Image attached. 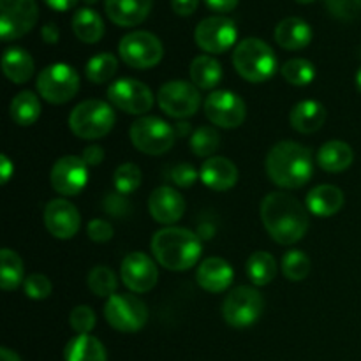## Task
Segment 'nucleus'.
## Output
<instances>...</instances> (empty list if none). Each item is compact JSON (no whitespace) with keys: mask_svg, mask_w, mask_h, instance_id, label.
I'll use <instances>...</instances> for the list:
<instances>
[{"mask_svg":"<svg viewBox=\"0 0 361 361\" xmlns=\"http://www.w3.org/2000/svg\"><path fill=\"white\" fill-rule=\"evenodd\" d=\"M104 317L108 324L122 334L140 331L148 321V309L134 295H113L104 305Z\"/></svg>","mask_w":361,"mask_h":361,"instance_id":"9d476101","label":"nucleus"},{"mask_svg":"<svg viewBox=\"0 0 361 361\" xmlns=\"http://www.w3.org/2000/svg\"><path fill=\"white\" fill-rule=\"evenodd\" d=\"M235 271L222 257H208L197 267L196 281L208 293H222L233 284Z\"/></svg>","mask_w":361,"mask_h":361,"instance_id":"412c9836","label":"nucleus"},{"mask_svg":"<svg viewBox=\"0 0 361 361\" xmlns=\"http://www.w3.org/2000/svg\"><path fill=\"white\" fill-rule=\"evenodd\" d=\"M115 120V111L108 102L88 99L71 111L69 129L81 140H99L111 133Z\"/></svg>","mask_w":361,"mask_h":361,"instance_id":"39448f33","label":"nucleus"},{"mask_svg":"<svg viewBox=\"0 0 361 361\" xmlns=\"http://www.w3.org/2000/svg\"><path fill=\"white\" fill-rule=\"evenodd\" d=\"M34 59L30 53L23 48H9L2 55V69L7 80L13 81L14 85H23L34 74Z\"/></svg>","mask_w":361,"mask_h":361,"instance_id":"bb28decb","label":"nucleus"},{"mask_svg":"<svg viewBox=\"0 0 361 361\" xmlns=\"http://www.w3.org/2000/svg\"><path fill=\"white\" fill-rule=\"evenodd\" d=\"M355 161V152L341 140L326 141L317 152V164L328 173H342Z\"/></svg>","mask_w":361,"mask_h":361,"instance_id":"a878e982","label":"nucleus"},{"mask_svg":"<svg viewBox=\"0 0 361 361\" xmlns=\"http://www.w3.org/2000/svg\"><path fill=\"white\" fill-rule=\"evenodd\" d=\"M289 122L293 129L302 134L317 133L326 122V108L317 101H302L293 106Z\"/></svg>","mask_w":361,"mask_h":361,"instance_id":"393cba45","label":"nucleus"},{"mask_svg":"<svg viewBox=\"0 0 361 361\" xmlns=\"http://www.w3.org/2000/svg\"><path fill=\"white\" fill-rule=\"evenodd\" d=\"M66 361H108V355L99 338L92 335H76L63 349Z\"/></svg>","mask_w":361,"mask_h":361,"instance_id":"cd10ccee","label":"nucleus"},{"mask_svg":"<svg viewBox=\"0 0 361 361\" xmlns=\"http://www.w3.org/2000/svg\"><path fill=\"white\" fill-rule=\"evenodd\" d=\"M154 0H104L106 14L118 27H136L150 14Z\"/></svg>","mask_w":361,"mask_h":361,"instance_id":"4be33fe9","label":"nucleus"},{"mask_svg":"<svg viewBox=\"0 0 361 361\" xmlns=\"http://www.w3.org/2000/svg\"><path fill=\"white\" fill-rule=\"evenodd\" d=\"M44 4L48 7H51L53 11H60V13H63V11L73 9V7L78 4V0H44Z\"/></svg>","mask_w":361,"mask_h":361,"instance_id":"603ef678","label":"nucleus"},{"mask_svg":"<svg viewBox=\"0 0 361 361\" xmlns=\"http://www.w3.org/2000/svg\"><path fill=\"white\" fill-rule=\"evenodd\" d=\"M190 80L197 88L212 90L222 80V66L217 59L210 55H200L190 63Z\"/></svg>","mask_w":361,"mask_h":361,"instance_id":"c756f323","label":"nucleus"},{"mask_svg":"<svg viewBox=\"0 0 361 361\" xmlns=\"http://www.w3.org/2000/svg\"><path fill=\"white\" fill-rule=\"evenodd\" d=\"M116 69H118V60H116V56L104 51L88 60L85 74H87L88 81H92L95 85H101L111 80L116 74Z\"/></svg>","mask_w":361,"mask_h":361,"instance_id":"72a5a7b5","label":"nucleus"},{"mask_svg":"<svg viewBox=\"0 0 361 361\" xmlns=\"http://www.w3.org/2000/svg\"><path fill=\"white\" fill-rule=\"evenodd\" d=\"M344 192L338 187L330 185V183H323L317 185L307 194L305 207L316 217H331V215L338 214L344 207Z\"/></svg>","mask_w":361,"mask_h":361,"instance_id":"5701e85b","label":"nucleus"},{"mask_svg":"<svg viewBox=\"0 0 361 361\" xmlns=\"http://www.w3.org/2000/svg\"><path fill=\"white\" fill-rule=\"evenodd\" d=\"M97 0H85V4H88V6H92V4H95Z\"/></svg>","mask_w":361,"mask_h":361,"instance_id":"4d7b16f0","label":"nucleus"},{"mask_svg":"<svg viewBox=\"0 0 361 361\" xmlns=\"http://www.w3.org/2000/svg\"><path fill=\"white\" fill-rule=\"evenodd\" d=\"M141 169L137 168L133 162H126V164H120L115 169V175H113V182H115L116 190L120 194H130L141 185Z\"/></svg>","mask_w":361,"mask_h":361,"instance_id":"58836bf2","label":"nucleus"},{"mask_svg":"<svg viewBox=\"0 0 361 361\" xmlns=\"http://www.w3.org/2000/svg\"><path fill=\"white\" fill-rule=\"evenodd\" d=\"M73 32L81 42L87 44H95L104 35V21L101 14L95 13L90 7L76 11L73 16Z\"/></svg>","mask_w":361,"mask_h":361,"instance_id":"c85d7f7f","label":"nucleus"},{"mask_svg":"<svg viewBox=\"0 0 361 361\" xmlns=\"http://www.w3.org/2000/svg\"><path fill=\"white\" fill-rule=\"evenodd\" d=\"M169 178H171V182L175 183L176 187L187 189V187H192L194 182H196L197 171L192 164L183 162V164H176L175 168L169 171Z\"/></svg>","mask_w":361,"mask_h":361,"instance_id":"37998d69","label":"nucleus"},{"mask_svg":"<svg viewBox=\"0 0 361 361\" xmlns=\"http://www.w3.org/2000/svg\"><path fill=\"white\" fill-rule=\"evenodd\" d=\"M238 2L240 0H204V4L217 13H229L238 6Z\"/></svg>","mask_w":361,"mask_h":361,"instance_id":"09e8293b","label":"nucleus"},{"mask_svg":"<svg viewBox=\"0 0 361 361\" xmlns=\"http://www.w3.org/2000/svg\"><path fill=\"white\" fill-rule=\"evenodd\" d=\"M296 2H300V4H310V2H316V0H296Z\"/></svg>","mask_w":361,"mask_h":361,"instance_id":"6e6d98bb","label":"nucleus"},{"mask_svg":"<svg viewBox=\"0 0 361 361\" xmlns=\"http://www.w3.org/2000/svg\"><path fill=\"white\" fill-rule=\"evenodd\" d=\"M267 175L282 189H300L307 185L314 175V162L310 148L296 141H279L268 152L264 161Z\"/></svg>","mask_w":361,"mask_h":361,"instance_id":"f03ea898","label":"nucleus"},{"mask_svg":"<svg viewBox=\"0 0 361 361\" xmlns=\"http://www.w3.org/2000/svg\"><path fill=\"white\" fill-rule=\"evenodd\" d=\"M126 194H109L104 201V210L108 212L109 215H116V217H122L129 212V201L126 200Z\"/></svg>","mask_w":361,"mask_h":361,"instance_id":"a18cd8bd","label":"nucleus"},{"mask_svg":"<svg viewBox=\"0 0 361 361\" xmlns=\"http://www.w3.org/2000/svg\"><path fill=\"white\" fill-rule=\"evenodd\" d=\"M219 145H221V136L214 127H200L190 136V148L197 157H214L212 154L217 152Z\"/></svg>","mask_w":361,"mask_h":361,"instance_id":"4c0bfd02","label":"nucleus"},{"mask_svg":"<svg viewBox=\"0 0 361 361\" xmlns=\"http://www.w3.org/2000/svg\"><path fill=\"white\" fill-rule=\"evenodd\" d=\"M120 59L133 69L147 71L157 66L164 56V48L157 35L136 30L123 35L118 44Z\"/></svg>","mask_w":361,"mask_h":361,"instance_id":"6e6552de","label":"nucleus"},{"mask_svg":"<svg viewBox=\"0 0 361 361\" xmlns=\"http://www.w3.org/2000/svg\"><path fill=\"white\" fill-rule=\"evenodd\" d=\"M150 249L161 267L171 271L190 270L203 252L201 238L185 228L168 226L152 236Z\"/></svg>","mask_w":361,"mask_h":361,"instance_id":"7ed1b4c3","label":"nucleus"},{"mask_svg":"<svg viewBox=\"0 0 361 361\" xmlns=\"http://www.w3.org/2000/svg\"><path fill=\"white\" fill-rule=\"evenodd\" d=\"M9 115L13 122L20 127H28L35 123L41 116V101L30 90L20 92L14 95L9 104Z\"/></svg>","mask_w":361,"mask_h":361,"instance_id":"7c9ffc66","label":"nucleus"},{"mask_svg":"<svg viewBox=\"0 0 361 361\" xmlns=\"http://www.w3.org/2000/svg\"><path fill=\"white\" fill-rule=\"evenodd\" d=\"M23 291L30 300H46L51 295L53 286L46 275L32 274L28 277H25Z\"/></svg>","mask_w":361,"mask_h":361,"instance_id":"a19ab883","label":"nucleus"},{"mask_svg":"<svg viewBox=\"0 0 361 361\" xmlns=\"http://www.w3.org/2000/svg\"><path fill=\"white\" fill-rule=\"evenodd\" d=\"M264 300L257 289L240 286L226 296L222 303V317L233 328H249L259 321Z\"/></svg>","mask_w":361,"mask_h":361,"instance_id":"0eeeda50","label":"nucleus"},{"mask_svg":"<svg viewBox=\"0 0 361 361\" xmlns=\"http://www.w3.org/2000/svg\"><path fill=\"white\" fill-rule=\"evenodd\" d=\"M236 73L249 83H264L277 73V55L270 44L257 37H247L233 53Z\"/></svg>","mask_w":361,"mask_h":361,"instance_id":"20e7f679","label":"nucleus"},{"mask_svg":"<svg viewBox=\"0 0 361 361\" xmlns=\"http://www.w3.org/2000/svg\"><path fill=\"white\" fill-rule=\"evenodd\" d=\"M157 102L162 111L171 118H189L200 109L201 95L194 83L173 80L159 88Z\"/></svg>","mask_w":361,"mask_h":361,"instance_id":"f8f14e48","label":"nucleus"},{"mask_svg":"<svg viewBox=\"0 0 361 361\" xmlns=\"http://www.w3.org/2000/svg\"><path fill=\"white\" fill-rule=\"evenodd\" d=\"M39 7L35 0H0V39L4 42L23 37L35 27Z\"/></svg>","mask_w":361,"mask_h":361,"instance_id":"9b49d317","label":"nucleus"},{"mask_svg":"<svg viewBox=\"0 0 361 361\" xmlns=\"http://www.w3.org/2000/svg\"><path fill=\"white\" fill-rule=\"evenodd\" d=\"M245 271L254 286H268L277 277V261L271 254L257 250L247 259Z\"/></svg>","mask_w":361,"mask_h":361,"instance_id":"2f4dec72","label":"nucleus"},{"mask_svg":"<svg viewBox=\"0 0 361 361\" xmlns=\"http://www.w3.org/2000/svg\"><path fill=\"white\" fill-rule=\"evenodd\" d=\"M0 358H2V361H21L20 356H18L16 353L11 351V349H7V348L0 349Z\"/></svg>","mask_w":361,"mask_h":361,"instance_id":"864d4df0","label":"nucleus"},{"mask_svg":"<svg viewBox=\"0 0 361 361\" xmlns=\"http://www.w3.org/2000/svg\"><path fill=\"white\" fill-rule=\"evenodd\" d=\"M108 99L115 108L129 115H145L154 106L150 88L134 78H122L109 85Z\"/></svg>","mask_w":361,"mask_h":361,"instance_id":"4468645a","label":"nucleus"},{"mask_svg":"<svg viewBox=\"0 0 361 361\" xmlns=\"http://www.w3.org/2000/svg\"><path fill=\"white\" fill-rule=\"evenodd\" d=\"M41 37L42 41L48 42V44H56L60 39V32L56 28L55 23H46L41 30Z\"/></svg>","mask_w":361,"mask_h":361,"instance_id":"8fccbe9b","label":"nucleus"},{"mask_svg":"<svg viewBox=\"0 0 361 361\" xmlns=\"http://www.w3.org/2000/svg\"><path fill=\"white\" fill-rule=\"evenodd\" d=\"M25 282L23 261L18 252L11 249H2L0 252V288L4 291H13Z\"/></svg>","mask_w":361,"mask_h":361,"instance_id":"473e14b6","label":"nucleus"},{"mask_svg":"<svg viewBox=\"0 0 361 361\" xmlns=\"http://www.w3.org/2000/svg\"><path fill=\"white\" fill-rule=\"evenodd\" d=\"M238 37V28L231 18L210 16L200 21L194 30V41L203 51L210 55L226 53L233 48Z\"/></svg>","mask_w":361,"mask_h":361,"instance_id":"ddd939ff","label":"nucleus"},{"mask_svg":"<svg viewBox=\"0 0 361 361\" xmlns=\"http://www.w3.org/2000/svg\"><path fill=\"white\" fill-rule=\"evenodd\" d=\"M49 182L62 196H78L87 187L88 166L78 155H66L55 162Z\"/></svg>","mask_w":361,"mask_h":361,"instance_id":"dca6fc26","label":"nucleus"},{"mask_svg":"<svg viewBox=\"0 0 361 361\" xmlns=\"http://www.w3.org/2000/svg\"><path fill=\"white\" fill-rule=\"evenodd\" d=\"M261 221L281 245L300 242L309 231V210L288 192H270L261 203Z\"/></svg>","mask_w":361,"mask_h":361,"instance_id":"f257e3e1","label":"nucleus"},{"mask_svg":"<svg viewBox=\"0 0 361 361\" xmlns=\"http://www.w3.org/2000/svg\"><path fill=\"white\" fill-rule=\"evenodd\" d=\"M81 159H83L88 168H94V166H99L104 161V150L99 145H90V147H87L83 150Z\"/></svg>","mask_w":361,"mask_h":361,"instance_id":"49530a36","label":"nucleus"},{"mask_svg":"<svg viewBox=\"0 0 361 361\" xmlns=\"http://www.w3.org/2000/svg\"><path fill=\"white\" fill-rule=\"evenodd\" d=\"M356 87H358V90L361 92V67L358 69V73H356Z\"/></svg>","mask_w":361,"mask_h":361,"instance_id":"5fc2aeb1","label":"nucleus"},{"mask_svg":"<svg viewBox=\"0 0 361 361\" xmlns=\"http://www.w3.org/2000/svg\"><path fill=\"white\" fill-rule=\"evenodd\" d=\"M200 0H171V9L178 16H190L197 9Z\"/></svg>","mask_w":361,"mask_h":361,"instance_id":"de8ad7c7","label":"nucleus"},{"mask_svg":"<svg viewBox=\"0 0 361 361\" xmlns=\"http://www.w3.org/2000/svg\"><path fill=\"white\" fill-rule=\"evenodd\" d=\"M328 11L335 18L344 21H351L361 14V0H324Z\"/></svg>","mask_w":361,"mask_h":361,"instance_id":"79ce46f5","label":"nucleus"},{"mask_svg":"<svg viewBox=\"0 0 361 361\" xmlns=\"http://www.w3.org/2000/svg\"><path fill=\"white\" fill-rule=\"evenodd\" d=\"M39 95L49 104H66L80 90V74L67 63H51L39 73L35 81Z\"/></svg>","mask_w":361,"mask_h":361,"instance_id":"423d86ee","label":"nucleus"},{"mask_svg":"<svg viewBox=\"0 0 361 361\" xmlns=\"http://www.w3.org/2000/svg\"><path fill=\"white\" fill-rule=\"evenodd\" d=\"M88 288L99 298H109V296H113L116 288H118L115 271L111 268L104 267V264L92 268V271L88 274Z\"/></svg>","mask_w":361,"mask_h":361,"instance_id":"e433bc0d","label":"nucleus"},{"mask_svg":"<svg viewBox=\"0 0 361 361\" xmlns=\"http://www.w3.org/2000/svg\"><path fill=\"white\" fill-rule=\"evenodd\" d=\"M204 115L214 126L222 129H236L247 115L245 102L231 90H215L204 101Z\"/></svg>","mask_w":361,"mask_h":361,"instance_id":"2eb2a0df","label":"nucleus"},{"mask_svg":"<svg viewBox=\"0 0 361 361\" xmlns=\"http://www.w3.org/2000/svg\"><path fill=\"white\" fill-rule=\"evenodd\" d=\"M69 324L78 335H90L95 328V312L88 305H78L71 310Z\"/></svg>","mask_w":361,"mask_h":361,"instance_id":"ea45409f","label":"nucleus"},{"mask_svg":"<svg viewBox=\"0 0 361 361\" xmlns=\"http://www.w3.org/2000/svg\"><path fill=\"white\" fill-rule=\"evenodd\" d=\"M130 141L147 155H162L175 145L176 130L157 116H141L130 126Z\"/></svg>","mask_w":361,"mask_h":361,"instance_id":"1a4fd4ad","label":"nucleus"},{"mask_svg":"<svg viewBox=\"0 0 361 361\" xmlns=\"http://www.w3.org/2000/svg\"><path fill=\"white\" fill-rule=\"evenodd\" d=\"M44 226L55 238L71 240L81 228V215L69 200L56 197L44 208Z\"/></svg>","mask_w":361,"mask_h":361,"instance_id":"a211bd4d","label":"nucleus"},{"mask_svg":"<svg viewBox=\"0 0 361 361\" xmlns=\"http://www.w3.org/2000/svg\"><path fill=\"white\" fill-rule=\"evenodd\" d=\"M275 41L289 51L303 49L312 41V28L302 18H286L275 28Z\"/></svg>","mask_w":361,"mask_h":361,"instance_id":"b1692460","label":"nucleus"},{"mask_svg":"<svg viewBox=\"0 0 361 361\" xmlns=\"http://www.w3.org/2000/svg\"><path fill=\"white\" fill-rule=\"evenodd\" d=\"M281 73L289 85L307 87L316 78V67L307 59H291L282 66Z\"/></svg>","mask_w":361,"mask_h":361,"instance_id":"c9c22d12","label":"nucleus"},{"mask_svg":"<svg viewBox=\"0 0 361 361\" xmlns=\"http://www.w3.org/2000/svg\"><path fill=\"white\" fill-rule=\"evenodd\" d=\"M200 178L208 189L222 192V190H229L236 185V182H238V168L229 159L214 155V157L207 159L203 162L200 169Z\"/></svg>","mask_w":361,"mask_h":361,"instance_id":"aec40b11","label":"nucleus"},{"mask_svg":"<svg viewBox=\"0 0 361 361\" xmlns=\"http://www.w3.org/2000/svg\"><path fill=\"white\" fill-rule=\"evenodd\" d=\"M148 210L152 217L161 224H175L185 214V200L176 189L162 185L150 194Z\"/></svg>","mask_w":361,"mask_h":361,"instance_id":"6ab92c4d","label":"nucleus"},{"mask_svg":"<svg viewBox=\"0 0 361 361\" xmlns=\"http://www.w3.org/2000/svg\"><path fill=\"white\" fill-rule=\"evenodd\" d=\"M13 171H14V166L13 162L9 161V157H7L6 154L0 155V178H2V185H6L7 182L11 180V176H13Z\"/></svg>","mask_w":361,"mask_h":361,"instance_id":"3c124183","label":"nucleus"},{"mask_svg":"<svg viewBox=\"0 0 361 361\" xmlns=\"http://www.w3.org/2000/svg\"><path fill=\"white\" fill-rule=\"evenodd\" d=\"M120 277L129 291L148 293L157 284L159 271L154 259L145 252H130L123 257L120 267Z\"/></svg>","mask_w":361,"mask_h":361,"instance_id":"f3484780","label":"nucleus"},{"mask_svg":"<svg viewBox=\"0 0 361 361\" xmlns=\"http://www.w3.org/2000/svg\"><path fill=\"white\" fill-rule=\"evenodd\" d=\"M310 257L303 250L291 249L282 256V274L291 282L305 281L310 274Z\"/></svg>","mask_w":361,"mask_h":361,"instance_id":"f704fd0d","label":"nucleus"},{"mask_svg":"<svg viewBox=\"0 0 361 361\" xmlns=\"http://www.w3.org/2000/svg\"><path fill=\"white\" fill-rule=\"evenodd\" d=\"M113 226L108 221H102V219H94V221L88 222L87 226V235L92 242L95 243H106L113 238Z\"/></svg>","mask_w":361,"mask_h":361,"instance_id":"c03bdc74","label":"nucleus"}]
</instances>
